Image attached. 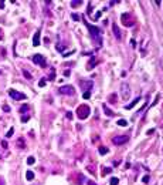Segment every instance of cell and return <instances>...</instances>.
<instances>
[{"label":"cell","mask_w":163,"mask_h":185,"mask_svg":"<svg viewBox=\"0 0 163 185\" xmlns=\"http://www.w3.org/2000/svg\"><path fill=\"white\" fill-rule=\"evenodd\" d=\"M116 96H115V94H112V96H111V103H115V101H116Z\"/></svg>","instance_id":"cell-32"},{"label":"cell","mask_w":163,"mask_h":185,"mask_svg":"<svg viewBox=\"0 0 163 185\" xmlns=\"http://www.w3.org/2000/svg\"><path fill=\"white\" fill-rule=\"evenodd\" d=\"M81 88H84L85 91H89L92 88V81H81Z\"/></svg>","instance_id":"cell-10"},{"label":"cell","mask_w":163,"mask_h":185,"mask_svg":"<svg viewBox=\"0 0 163 185\" xmlns=\"http://www.w3.org/2000/svg\"><path fill=\"white\" fill-rule=\"evenodd\" d=\"M99 17H101V11H97V13H95V16H94L92 19H94V20H98Z\"/></svg>","instance_id":"cell-26"},{"label":"cell","mask_w":163,"mask_h":185,"mask_svg":"<svg viewBox=\"0 0 163 185\" xmlns=\"http://www.w3.org/2000/svg\"><path fill=\"white\" fill-rule=\"evenodd\" d=\"M87 185H97L94 181H87Z\"/></svg>","instance_id":"cell-37"},{"label":"cell","mask_w":163,"mask_h":185,"mask_svg":"<svg viewBox=\"0 0 163 185\" xmlns=\"http://www.w3.org/2000/svg\"><path fill=\"white\" fill-rule=\"evenodd\" d=\"M28 120H30V117H28V115H24V117H23V118H22V121H23V123H27Z\"/></svg>","instance_id":"cell-29"},{"label":"cell","mask_w":163,"mask_h":185,"mask_svg":"<svg viewBox=\"0 0 163 185\" xmlns=\"http://www.w3.org/2000/svg\"><path fill=\"white\" fill-rule=\"evenodd\" d=\"M3 110H4L6 113H9V111H10V107H9V105H4V107H3Z\"/></svg>","instance_id":"cell-34"},{"label":"cell","mask_w":163,"mask_h":185,"mask_svg":"<svg viewBox=\"0 0 163 185\" xmlns=\"http://www.w3.org/2000/svg\"><path fill=\"white\" fill-rule=\"evenodd\" d=\"M129 17H130V14H128V13H125V14H122V23H124L125 26H132V24H133V23H132V22H129V20H128Z\"/></svg>","instance_id":"cell-11"},{"label":"cell","mask_w":163,"mask_h":185,"mask_svg":"<svg viewBox=\"0 0 163 185\" xmlns=\"http://www.w3.org/2000/svg\"><path fill=\"white\" fill-rule=\"evenodd\" d=\"M121 98L122 100H129L130 98V87L128 83H122L121 84Z\"/></svg>","instance_id":"cell-3"},{"label":"cell","mask_w":163,"mask_h":185,"mask_svg":"<svg viewBox=\"0 0 163 185\" xmlns=\"http://www.w3.org/2000/svg\"><path fill=\"white\" fill-rule=\"evenodd\" d=\"M109 184H111V185H118V184H119V180H118L116 177H112V178H111V181H109Z\"/></svg>","instance_id":"cell-17"},{"label":"cell","mask_w":163,"mask_h":185,"mask_svg":"<svg viewBox=\"0 0 163 185\" xmlns=\"http://www.w3.org/2000/svg\"><path fill=\"white\" fill-rule=\"evenodd\" d=\"M89 113H91V108L88 107V105H80L78 108H77V115H78V118L80 120H85L88 115H89Z\"/></svg>","instance_id":"cell-2"},{"label":"cell","mask_w":163,"mask_h":185,"mask_svg":"<svg viewBox=\"0 0 163 185\" xmlns=\"http://www.w3.org/2000/svg\"><path fill=\"white\" fill-rule=\"evenodd\" d=\"M112 30H114L115 37L118 38V40H121V37H122V34H121V30H119V27H118V24H116V23H114V24H112Z\"/></svg>","instance_id":"cell-8"},{"label":"cell","mask_w":163,"mask_h":185,"mask_svg":"<svg viewBox=\"0 0 163 185\" xmlns=\"http://www.w3.org/2000/svg\"><path fill=\"white\" fill-rule=\"evenodd\" d=\"M38 86H40V87H44V86H45V78H41L40 83H38Z\"/></svg>","instance_id":"cell-25"},{"label":"cell","mask_w":163,"mask_h":185,"mask_svg":"<svg viewBox=\"0 0 163 185\" xmlns=\"http://www.w3.org/2000/svg\"><path fill=\"white\" fill-rule=\"evenodd\" d=\"M70 74H71L70 70H65V71H64V76H65V77H70Z\"/></svg>","instance_id":"cell-35"},{"label":"cell","mask_w":163,"mask_h":185,"mask_svg":"<svg viewBox=\"0 0 163 185\" xmlns=\"http://www.w3.org/2000/svg\"><path fill=\"white\" fill-rule=\"evenodd\" d=\"M139 100H141V97H136L135 100L132 101V103H130V104H128V105H126L125 108H126V110H132V108H133V107H135V105H136V103H138Z\"/></svg>","instance_id":"cell-12"},{"label":"cell","mask_w":163,"mask_h":185,"mask_svg":"<svg viewBox=\"0 0 163 185\" xmlns=\"http://www.w3.org/2000/svg\"><path fill=\"white\" fill-rule=\"evenodd\" d=\"M34 162H36V158H34V157H28L27 158V164H28V165H33Z\"/></svg>","instance_id":"cell-20"},{"label":"cell","mask_w":163,"mask_h":185,"mask_svg":"<svg viewBox=\"0 0 163 185\" xmlns=\"http://www.w3.org/2000/svg\"><path fill=\"white\" fill-rule=\"evenodd\" d=\"M28 111V105H22V107H20V113H27Z\"/></svg>","instance_id":"cell-22"},{"label":"cell","mask_w":163,"mask_h":185,"mask_svg":"<svg viewBox=\"0 0 163 185\" xmlns=\"http://www.w3.org/2000/svg\"><path fill=\"white\" fill-rule=\"evenodd\" d=\"M95 64H97V63H95V57H92V59L89 60V64L87 65V70H92L94 67H95Z\"/></svg>","instance_id":"cell-13"},{"label":"cell","mask_w":163,"mask_h":185,"mask_svg":"<svg viewBox=\"0 0 163 185\" xmlns=\"http://www.w3.org/2000/svg\"><path fill=\"white\" fill-rule=\"evenodd\" d=\"M130 46H132V47H136V41H135V40H130Z\"/></svg>","instance_id":"cell-36"},{"label":"cell","mask_w":163,"mask_h":185,"mask_svg":"<svg viewBox=\"0 0 163 185\" xmlns=\"http://www.w3.org/2000/svg\"><path fill=\"white\" fill-rule=\"evenodd\" d=\"M13 131H14V128H10V130H9V132H7V137H11V135H13Z\"/></svg>","instance_id":"cell-31"},{"label":"cell","mask_w":163,"mask_h":185,"mask_svg":"<svg viewBox=\"0 0 163 185\" xmlns=\"http://www.w3.org/2000/svg\"><path fill=\"white\" fill-rule=\"evenodd\" d=\"M0 185H4V181L1 180V178H0Z\"/></svg>","instance_id":"cell-40"},{"label":"cell","mask_w":163,"mask_h":185,"mask_svg":"<svg viewBox=\"0 0 163 185\" xmlns=\"http://www.w3.org/2000/svg\"><path fill=\"white\" fill-rule=\"evenodd\" d=\"M9 96H10L13 100H26V94H23V92H20V91H16V90H9Z\"/></svg>","instance_id":"cell-4"},{"label":"cell","mask_w":163,"mask_h":185,"mask_svg":"<svg viewBox=\"0 0 163 185\" xmlns=\"http://www.w3.org/2000/svg\"><path fill=\"white\" fill-rule=\"evenodd\" d=\"M1 147H3V148H7V147H9L7 141H1Z\"/></svg>","instance_id":"cell-30"},{"label":"cell","mask_w":163,"mask_h":185,"mask_svg":"<svg viewBox=\"0 0 163 185\" xmlns=\"http://www.w3.org/2000/svg\"><path fill=\"white\" fill-rule=\"evenodd\" d=\"M23 74H24V77H26V78H28V80H31V74H30V73H28V71H23Z\"/></svg>","instance_id":"cell-23"},{"label":"cell","mask_w":163,"mask_h":185,"mask_svg":"<svg viewBox=\"0 0 163 185\" xmlns=\"http://www.w3.org/2000/svg\"><path fill=\"white\" fill-rule=\"evenodd\" d=\"M60 94H67V96H74L75 94V88L72 87V86H63L60 87Z\"/></svg>","instance_id":"cell-6"},{"label":"cell","mask_w":163,"mask_h":185,"mask_svg":"<svg viewBox=\"0 0 163 185\" xmlns=\"http://www.w3.org/2000/svg\"><path fill=\"white\" fill-rule=\"evenodd\" d=\"M1 37H3V33H1V29H0V40H1Z\"/></svg>","instance_id":"cell-41"},{"label":"cell","mask_w":163,"mask_h":185,"mask_svg":"<svg viewBox=\"0 0 163 185\" xmlns=\"http://www.w3.org/2000/svg\"><path fill=\"white\" fill-rule=\"evenodd\" d=\"M80 5H82L81 0H72V2H71V7H78Z\"/></svg>","instance_id":"cell-16"},{"label":"cell","mask_w":163,"mask_h":185,"mask_svg":"<svg viewBox=\"0 0 163 185\" xmlns=\"http://www.w3.org/2000/svg\"><path fill=\"white\" fill-rule=\"evenodd\" d=\"M78 177H80V178H78L77 182H78V184H82V182H84V175H78Z\"/></svg>","instance_id":"cell-27"},{"label":"cell","mask_w":163,"mask_h":185,"mask_svg":"<svg viewBox=\"0 0 163 185\" xmlns=\"http://www.w3.org/2000/svg\"><path fill=\"white\" fill-rule=\"evenodd\" d=\"M67 118H70V120H72V114H71V113H67Z\"/></svg>","instance_id":"cell-38"},{"label":"cell","mask_w":163,"mask_h":185,"mask_svg":"<svg viewBox=\"0 0 163 185\" xmlns=\"http://www.w3.org/2000/svg\"><path fill=\"white\" fill-rule=\"evenodd\" d=\"M89 97H91V91H84V94H82V98L88 100Z\"/></svg>","instance_id":"cell-21"},{"label":"cell","mask_w":163,"mask_h":185,"mask_svg":"<svg viewBox=\"0 0 163 185\" xmlns=\"http://www.w3.org/2000/svg\"><path fill=\"white\" fill-rule=\"evenodd\" d=\"M106 172H111V169H109V168H105V169H103V174H106Z\"/></svg>","instance_id":"cell-39"},{"label":"cell","mask_w":163,"mask_h":185,"mask_svg":"<svg viewBox=\"0 0 163 185\" xmlns=\"http://www.w3.org/2000/svg\"><path fill=\"white\" fill-rule=\"evenodd\" d=\"M33 61L36 63V64L41 65V67H47V63H45V59H44L41 54H34L33 56Z\"/></svg>","instance_id":"cell-7"},{"label":"cell","mask_w":163,"mask_h":185,"mask_svg":"<svg viewBox=\"0 0 163 185\" xmlns=\"http://www.w3.org/2000/svg\"><path fill=\"white\" fill-rule=\"evenodd\" d=\"M55 78V71H54V68L51 70V74H50V77H48V80H54Z\"/></svg>","instance_id":"cell-24"},{"label":"cell","mask_w":163,"mask_h":185,"mask_svg":"<svg viewBox=\"0 0 163 185\" xmlns=\"http://www.w3.org/2000/svg\"><path fill=\"white\" fill-rule=\"evenodd\" d=\"M118 125H121V127H126V125H128V121L126 120H118Z\"/></svg>","instance_id":"cell-19"},{"label":"cell","mask_w":163,"mask_h":185,"mask_svg":"<svg viewBox=\"0 0 163 185\" xmlns=\"http://www.w3.org/2000/svg\"><path fill=\"white\" fill-rule=\"evenodd\" d=\"M71 17H72V19H74L75 22H77V20H80V16H78V14H72V16H71Z\"/></svg>","instance_id":"cell-33"},{"label":"cell","mask_w":163,"mask_h":185,"mask_svg":"<svg viewBox=\"0 0 163 185\" xmlns=\"http://www.w3.org/2000/svg\"><path fill=\"white\" fill-rule=\"evenodd\" d=\"M128 141H129V137L128 135H116L112 138V142L115 145H122V144H125Z\"/></svg>","instance_id":"cell-5"},{"label":"cell","mask_w":163,"mask_h":185,"mask_svg":"<svg viewBox=\"0 0 163 185\" xmlns=\"http://www.w3.org/2000/svg\"><path fill=\"white\" fill-rule=\"evenodd\" d=\"M108 148L106 147H102V145H101V147H99V154H101V155H105V154H108Z\"/></svg>","instance_id":"cell-15"},{"label":"cell","mask_w":163,"mask_h":185,"mask_svg":"<svg viewBox=\"0 0 163 185\" xmlns=\"http://www.w3.org/2000/svg\"><path fill=\"white\" fill-rule=\"evenodd\" d=\"M103 111H105V114H106V115H114V113H112V111H111L106 105H103Z\"/></svg>","instance_id":"cell-18"},{"label":"cell","mask_w":163,"mask_h":185,"mask_svg":"<svg viewBox=\"0 0 163 185\" xmlns=\"http://www.w3.org/2000/svg\"><path fill=\"white\" fill-rule=\"evenodd\" d=\"M40 30H37L36 32V34H34V38H33V46L34 47H37V46H40Z\"/></svg>","instance_id":"cell-9"},{"label":"cell","mask_w":163,"mask_h":185,"mask_svg":"<svg viewBox=\"0 0 163 185\" xmlns=\"http://www.w3.org/2000/svg\"><path fill=\"white\" fill-rule=\"evenodd\" d=\"M84 23H85V26H87L88 32L91 33V36H92L94 40H95L98 44H101V30H99L98 27H95V26H91V24H89L87 20H84Z\"/></svg>","instance_id":"cell-1"},{"label":"cell","mask_w":163,"mask_h":185,"mask_svg":"<svg viewBox=\"0 0 163 185\" xmlns=\"http://www.w3.org/2000/svg\"><path fill=\"white\" fill-rule=\"evenodd\" d=\"M26 178H27L28 181H33L34 180V172H33V171H27V172H26Z\"/></svg>","instance_id":"cell-14"},{"label":"cell","mask_w":163,"mask_h":185,"mask_svg":"<svg viewBox=\"0 0 163 185\" xmlns=\"http://www.w3.org/2000/svg\"><path fill=\"white\" fill-rule=\"evenodd\" d=\"M17 145H19L20 148H24V144H23V138H20V140H19V144H17Z\"/></svg>","instance_id":"cell-28"}]
</instances>
